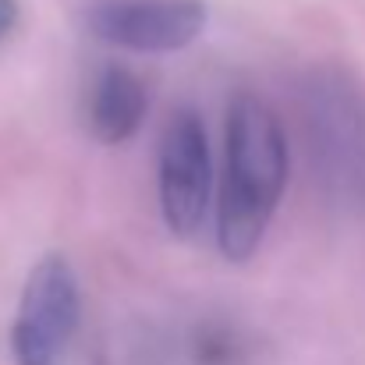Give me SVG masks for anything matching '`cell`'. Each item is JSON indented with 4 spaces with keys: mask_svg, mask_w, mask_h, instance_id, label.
<instances>
[{
    "mask_svg": "<svg viewBox=\"0 0 365 365\" xmlns=\"http://www.w3.org/2000/svg\"><path fill=\"white\" fill-rule=\"evenodd\" d=\"M287 185V138L266 100L242 93L227 110V170L217 213L224 259L255 255Z\"/></svg>",
    "mask_w": 365,
    "mask_h": 365,
    "instance_id": "obj_1",
    "label": "cell"
},
{
    "mask_svg": "<svg viewBox=\"0 0 365 365\" xmlns=\"http://www.w3.org/2000/svg\"><path fill=\"white\" fill-rule=\"evenodd\" d=\"M312 181L341 217H365V82L344 64H312L298 82Z\"/></svg>",
    "mask_w": 365,
    "mask_h": 365,
    "instance_id": "obj_2",
    "label": "cell"
},
{
    "mask_svg": "<svg viewBox=\"0 0 365 365\" xmlns=\"http://www.w3.org/2000/svg\"><path fill=\"white\" fill-rule=\"evenodd\" d=\"M82 319V291L71 262L57 252L43 255L18 302L11 327V355L18 365H53L71 344Z\"/></svg>",
    "mask_w": 365,
    "mask_h": 365,
    "instance_id": "obj_3",
    "label": "cell"
},
{
    "mask_svg": "<svg viewBox=\"0 0 365 365\" xmlns=\"http://www.w3.org/2000/svg\"><path fill=\"white\" fill-rule=\"evenodd\" d=\"M213 188V163L202 118L192 107L170 114L160 138V210L178 238H195L206 224Z\"/></svg>",
    "mask_w": 365,
    "mask_h": 365,
    "instance_id": "obj_4",
    "label": "cell"
},
{
    "mask_svg": "<svg viewBox=\"0 0 365 365\" xmlns=\"http://www.w3.org/2000/svg\"><path fill=\"white\" fill-rule=\"evenodd\" d=\"M96 39L135 53H174L206 29L202 0H121L89 14Z\"/></svg>",
    "mask_w": 365,
    "mask_h": 365,
    "instance_id": "obj_5",
    "label": "cell"
},
{
    "mask_svg": "<svg viewBox=\"0 0 365 365\" xmlns=\"http://www.w3.org/2000/svg\"><path fill=\"white\" fill-rule=\"evenodd\" d=\"M145 110H149V96L135 71H128L124 64H110L100 71L89 100V128L100 142L107 145L128 142L142 128Z\"/></svg>",
    "mask_w": 365,
    "mask_h": 365,
    "instance_id": "obj_6",
    "label": "cell"
},
{
    "mask_svg": "<svg viewBox=\"0 0 365 365\" xmlns=\"http://www.w3.org/2000/svg\"><path fill=\"white\" fill-rule=\"evenodd\" d=\"M18 25V0H0V39Z\"/></svg>",
    "mask_w": 365,
    "mask_h": 365,
    "instance_id": "obj_7",
    "label": "cell"
}]
</instances>
